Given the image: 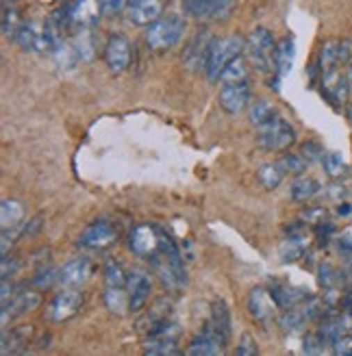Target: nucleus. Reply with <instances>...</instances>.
<instances>
[{
    "mask_svg": "<svg viewBox=\"0 0 352 356\" xmlns=\"http://www.w3.org/2000/svg\"><path fill=\"white\" fill-rule=\"evenodd\" d=\"M246 52V38L241 35H226V38H214L207 55V63H205V74L211 83L220 81L224 67L239 59Z\"/></svg>",
    "mask_w": 352,
    "mask_h": 356,
    "instance_id": "1",
    "label": "nucleus"
},
{
    "mask_svg": "<svg viewBox=\"0 0 352 356\" xmlns=\"http://www.w3.org/2000/svg\"><path fill=\"white\" fill-rule=\"evenodd\" d=\"M185 29H187V22L183 15H179V13H172L168 17L161 15L157 22L146 26L144 40H146L148 48H152V50H168L179 44V40L185 35Z\"/></svg>",
    "mask_w": 352,
    "mask_h": 356,
    "instance_id": "2",
    "label": "nucleus"
},
{
    "mask_svg": "<svg viewBox=\"0 0 352 356\" xmlns=\"http://www.w3.org/2000/svg\"><path fill=\"white\" fill-rule=\"evenodd\" d=\"M274 50H276V42L272 31L268 29L259 26L246 38V55H248L250 63L259 72L274 70Z\"/></svg>",
    "mask_w": 352,
    "mask_h": 356,
    "instance_id": "3",
    "label": "nucleus"
},
{
    "mask_svg": "<svg viewBox=\"0 0 352 356\" xmlns=\"http://www.w3.org/2000/svg\"><path fill=\"white\" fill-rule=\"evenodd\" d=\"M294 141H296V129L280 115H276L272 122L259 127L257 144L263 150H285Z\"/></svg>",
    "mask_w": 352,
    "mask_h": 356,
    "instance_id": "4",
    "label": "nucleus"
},
{
    "mask_svg": "<svg viewBox=\"0 0 352 356\" xmlns=\"http://www.w3.org/2000/svg\"><path fill=\"white\" fill-rule=\"evenodd\" d=\"M218 102L228 115H237L243 109H248L253 102V89H250L248 79L235 81V83H222Z\"/></svg>",
    "mask_w": 352,
    "mask_h": 356,
    "instance_id": "5",
    "label": "nucleus"
},
{
    "mask_svg": "<svg viewBox=\"0 0 352 356\" xmlns=\"http://www.w3.org/2000/svg\"><path fill=\"white\" fill-rule=\"evenodd\" d=\"M98 0H72L67 3V29L72 31H92L102 15Z\"/></svg>",
    "mask_w": 352,
    "mask_h": 356,
    "instance_id": "6",
    "label": "nucleus"
},
{
    "mask_svg": "<svg viewBox=\"0 0 352 356\" xmlns=\"http://www.w3.org/2000/svg\"><path fill=\"white\" fill-rule=\"evenodd\" d=\"M129 245L137 257L152 259L161 248V230L150 224H137L129 235Z\"/></svg>",
    "mask_w": 352,
    "mask_h": 356,
    "instance_id": "7",
    "label": "nucleus"
},
{
    "mask_svg": "<svg viewBox=\"0 0 352 356\" xmlns=\"http://www.w3.org/2000/svg\"><path fill=\"white\" fill-rule=\"evenodd\" d=\"M226 343L228 341L224 339V337L211 326V322H207L205 328L189 341L185 354L187 356H218L224 352Z\"/></svg>",
    "mask_w": 352,
    "mask_h": 356,
    "instance_id": "8",
    "label": "nucleus"
},
{
    "mask_svg": "<svg viewBox=\"0 0 352 356\" xmlns=\"http://www.w3.org/2000/svg\"><path fill=\"white\" fill-rule=\"evenodd\" d=\"M13 42L31 52H46L52 50L48 31H46V22H22V26L17 29V33L13 35Z\"/></svg>",
    "mask_w": 352,
    "mask_h": 356,
    "instance_id": "9",
    "label": "nucleus"
},
{
    "mask_svg": "<svg viewBox=\"0 0 352 356\" xmlns=\"http://www.w3.org/2000/svg\"><path fill=\"white\" fill-rule=\"evenodd\" d=\"M81 307H83V293L79 289L65 287L48 305V317L52 322H65V319L74 317Z\"/></svg>",
    "mask_w": 352,
    "mask_h": 356,
    "instance_id": "10",
    "label": "nucleus"
},
{
    "mask_svg": "<svg viewBox=\"0 0 352 356\" xmlns=\"http://www.w3.org/2000/svg\"><path fill=\"white\" fill-rule=\"evenodd\" d=\"M115 239H118L115 226L111 222H107V220H96L94 224H90L79 235V245L92 248V250H100V248L111 245Z\"/></svg>",
    "mask_w": 352,
    "mask_h": 356,
    "instance_id": "11",
    "label": "nucleus"
},
{
    "mask_svg": "<svg viewBox=\"0 0 352 356\" xmlns=\"http://www.w3.org/2000/svg\"><path fill=\"white\" fill-rule=\"evenodd\" d=\"M92 276V263L87 257H74L67 263H63V267L59 270V284L61 287H70V289H79L90 280Z\"/></svg>",
    "mask_w": 352,
    "mask_h": 356,
    "instance_id": "12",
    "label": "nucleus"
},
{
    "mask_svg": "<svg viewBox=\"0 0 352 356\" xmlns=\"http://www.w3.org/2000/svg\"><path fill=\"white\" fill-rule=\"evenodd\" d=\"M237 0H185V13L196 20H218L233 9Z\"/></svg>",
    "mask_w": 352,
    "mask_h": 356,
    "instance_id": "13",
    "label": "nucleus"
},
{
    "mask_svg": "<svg viewBox=\"0 0 352 356\" xmlns=\"http://www.w3.org/2000/svg\"><path fill=\"white\" fill-rule=\"evenodd\" d=\"M104 61L115 74L125 72L131 65V42L125 35H111L107 46H104Z\"/></svg>",
    "mask_w": 352,
    "mask_h": 356,
    "instance_id": "14",
    "label": "nucleus"
},
{
    "mask_svg": "<svg viewBox=\"0 0 352 356\" xmlns=\"http://www.w3.org/2000/svg\"><path fill=\"white\" fill-rule=\"evenodd\" d=\"M127 291H129V311L133 313L142 311L152 291V278L146 272H139V270L131 272L127 280Z\"/></svg>",
    "mask_w": 352,
    "mask_h": 356,
    "instance_id": "15",
    "label": "nucleus"
},
{
    "mask_svg": "<svg viewBox=\"0 0 352 356\" xmlns=\"http://www.w3.org/2000/svg\"><path fill=\"white\" fill-rule=\"evenodd\" d=\"M129 20L135 26H150L163 13V0H129Z\"/></svg>",
    "mask_w": 352,
    "mask_h": 356,
    "instance_id": "16",
    "label": "nucleus"
},
{
    "mask_svg": "<svg viewBox=\"0 0 352 356\" xmlns=\"http://www.w3.org/2000/svg\"><path fill=\"white\" fill-rule=\"evenodd\" d=\"M211 42H214V38H209V33H207L205 29L198 31V33L191 38V42H189V46L185 48V52H183V63H185L187 67H191V70H198V67L205 70Z\"/></svg>",
    "mask_w": 352,
    "mask_h": 356,
    "instance_id": "17",
    "label": "nucleus"
},
{
    "mask_svg": "<svg viewBox=\"0 0 352 356\" xmlns=\"http://www.w3.org/2000/svg\"><path fill=\"white\" fill-rule=\"evenodd\" d=\"M276 302L272 298L270 291H266L263 287H255L250 293H248V311L255 319L259 322H270L276 313Z\"/></svg>",
    "mask_w": 352,
    "mask_h": 356,
    "instance_id": "18",
    "label": "nucleus"
},
{
    "mask_svg": "<svg viewBox=\"0 0 352 356\" xmlns=\"http://www.w3.org/2000/svg\"><path fill=\"white\" fill-rule=\"evenodd\" d=\"M42 305V296L38 291H17L11 296V302L3 305V328H7L9 324V313L13 315H22L26 311H33Z\"/></svg>",
    "mask_w": 352,
    "mask_h": 356,
    "instance_id": "19",
    "label": "nucleus"
},
{
    "mask_svg": "<svg viewBox=\"0 0 352 356\" xmlns=\"http://www.w3.org/2000/svg\"><path fill=\"white\" fill-rule=\"evenodd\" d=\"M294 59H296V44L291 38H283L274 50V72L278 79H283L291 72Z\"/></svg>",
    "mask_w": 352,
    "mask_h": 356,
    "instance_id": "20",
    "label": "nucleus"
},
{
    "mask_svg": "<svg viewBox=\"0 0 352 356\" xmlns=\"http://www.w3.org/2000/svg\"><path fill=\"white\" fill-rule=\"evenodd\" d=\"M274 302L278 305V309H294L301 305L303 300H309V293L305 289H294L289 287V284H283V282H276L272 284V289H270Z\"/></svg>",
    "mask_w": 352,
    "mask_h": 356,
    "instance_id": "21",
    "label": "nucleus"
},
{
    "mask_svg": "<svg viewBox=\"0 0 352 356\" xmlns=\"http://www.w3.org/2000/svg\"><path fill=\"white\" fill-rule=\"evenodd\" d=\"M170 309H172V305H170V300L168 298H161V300H157L154 305L150 307V311L139 319L137 322V326H139V330H146V332H152L157 326H161L163 322H168V317H170Z\"/></svg>",
    "mask_w": 352,
    "mask_h": 356,
    "instance_id": "22",
    "label": "nucleus"
},
{
    "mask_svg": "<svg viewBox=\"0 0 352 356\" xmlns=\"http://www.w3.org/2000/svg\"><path fill=\"white\" fill-rule=\"evenodd\" d=\"M211 326H214L224 339L228 341L231 339V332H233V319H231V311H228L226 302L224 300H216L214 302V309H211Z\"/></svg>",
    "mask_w": 352,
    "mask_h": 356,
    "instance_id": "23",
    "label": "nucleus"
},
{
    "mask_svg": "<svg viewBox=\"0 0 352 356\" xmlns=\"http://www.w3.org/2000/svg\"><path fill=\"white\" fill-rule=\"evenodd\" d=\"M276 104L268 98H259L255 102H250L248 106V120L255 127H263V124H268L276 118Z\"/></svg>",
    "mask_w": 352,
    "mask_h": 356,
    "instance_id": "24",
    "label": "nucleus"
},
{
    "mask_svg": "<svg viewBox=\"0 0 352 356\" xmlns=\"http://www.w3.org/2000/svg\"><path fill=\"white\" fill-rule=\"evenodd\" d=\"M318 191H320L318 181H315V178H311V176H305V174H301L289 185V195H291V200H296V202H307Z\"/></svg>",
    "mask_w": 352,
    "mask_h": 356,
    "instance_id": "25",
    "label": "nucleus"
},
{
    "mask_svg": "<svg viewBox=\"0 0 352 356\" xmlns=\"http://www.w3.org/2000/svg\"><path fill=\"white\" fill-rule=\"evenodd\" d=\"M318 65H320V72L328 74L333 70H337L339 65V40H326L320 48V55H318Z\"/></svg>",
    "mask_w": 352,
    "mask_h": 356,
    "instance_id": "26",
    "label": "nucleus"
},
{
    "mask_svg": "<svg viewBox=\"0 0 352 356\" xmlns=\"http://www.w3.org/2000/svg\"><path fill=\"white\" fill-rule=\"evenodd\" d=\"M72 50L79 61H92L94 52H96V42L92 38V31H77V35L72 38Z\"/></svg>",
    "mask_w": 352,
    "mask_h": 356,
    "instance_id": "27",
    "label": "nucleus"
},
{
    "mask_svg": "<svg viewBox=\"0 0 352 356\" xmlns=\"http://www.w3.org/2000/svg\"><path fill=\"white\" fill-rule=\"evenodd\" d=\"M0 220H3V228H13V226H22L24 220V207L20 200L7 198L0 207Z\"/></svg>",
    "mask_w": 352,
    "mask_h": 356,
    "instance_id": "28",
    "label": "nucleus"
},
{
    "mask_svg": "<svg viewBox=\"0 0 352 356\" xmlns=\"http://www.w3.org/2000/svg\"><path fill=\"white\" fill-rule=\"evenodd\" d=\"M104 305L111 313L122 315L129 309V291H125V287H109L107 284V291H104Z\"/></svg>",
    "mask_w": 352,
    "mask_h": 356,
    "instance_id": "29",
    "label": "nucleus"
},
{
    "mask_svg": "<svg viewBox=\"0 0 352 356\" xmlns=\"http://www.w3.org/2000/svg\"><path fill=\"white\" fill-rule=\"evenodd\" d=\"M20 26H22L20 9H17L13 3H9V0H3V33L13 40V35L17 33Z\"/></svg>",
    "mask_w": 352,
    "mask_h": 356,
    "instance_id": "30",
    "label": "nucleus"
},
{
    "mask_svg": "<svg viewBox=\"0 0 352 356\" xmlns=\"http://www.w3.org/2000/svg\"><path fill=\"white\" fill-rule=\"evenodd\" d=\"M257 176H259V183L266 187V189H276L280 183H283L285 172L280 170L278 163H266V165L259 168Z\"/></svg>",
    "mask_w": 352,
    "mask_h": 356,
    "instance_id": "31",
    "label": "nucleus"
},
{
    "mask_svg": "<svg viewBox=\"0 0 352 356\" xmlns=\"http://www.w3.org/2000/svg\"><path fill=\"white\" fill-rule=\"evenodd\" d=\"M280 165V170H283L285 174H294V176H301L307 172V165L309 161L303 156V154H296V152H285L280 154V159L276 161Z\"/></svg>",
    "mask_w": 352,
    "mask_h": 356,
    "instance_id": "32",
    "label": "nucleus"
},
{
    "mask_svg": "<svg viewBox=\"0 0 352 356\" xmlns=\"http://www.w3.org/2000/svg\"><path fill=\"white\" fill-rule=\"evenodd\" d=\"M322 163H324V172H326L328 178H335V181H337V178L348 174V165H346L344 156L339 152H326L324 159H322Z\"/></svg>",
    "mask_w": 352,
    "mask_h": 356,
    "instance_id": "33",
    "label": "nucleus"
},
{
    "mask_svg": "<svg viewBox=\"0 0 352 356\" xmlns=\"http://www.w3.org/2000/svg\"><path fill=\"white\" fill-rule=\"evenodd\" d=\"M307 313H305V309H285V313L278 317V324H280V328L283 330H289V332H294V330H298V328H303L305 326V322H307Z\"/></svg>",
    "mask_w": 352,
    "mask_h": 356,
    "instance_id": "34",
    "label": "nucleus"
},
{
    "mask_svg": "<svg viewBox=\"0 0 352 356\" xmlns=\"http://www.w3.org/2000/svg\"><path fill=\"white\" fill-rule=\"evenodd\" d=\"M104 280H107L109 287H127V280L129 276L125 274V270H122V265L111 261L104 265Z\"/></svg>",
    "mask_w": 352,
    "mask_h": 356,
    "instance_id": "35",
    "label": "nucleus"
},
{
    "mask_svg": "<svg viewBox=\"0 0 352 356\" xmlns=\"http://www.w3.org/2000/svg\"><path fill=\"white\" fill-rule=\"evenodd\" d=\"M246 79V61L239 57L235 61H231L226 67H224V72L220 76L222 83H235V81H243Z\"/></svg>",
    "mask_w": 352,
    "mask_h": 356,
    "instance_id": "36",
    "label": "nucleus"
},
{
    "mask_svg": "<svg viewBox=\"0 0 352 356\" xmlns=\"http://www.w3.org/2000/svg\"><path fill=\"white\" fill-rule=\"evenodd\" d=\"M55 280H59V270H55V267H50V265H48V267H42V270L33 276L31 282L35 284V287L46 289V287H50V284L55 282Z\"/></svg>",
    "mask_w": 352,
    "mask_h": 356,
    "instance_id": "37",
    "label": "nucleus"
},
{
    "mask_svg": "<svg viewBox=\"0 0 352 356\" xmlns=\"http://www.w3.org/2000/svg\"><path fill=\"white\" fill-rule=\"evenodd\" d=\"M301 154L307 159L309 163H318L324 159V148L318 144V141H305L301 146Z\"/></svg>",
    "mask_w": 352,
    "mask_h": 356,
    "instance_id": "38",
    "label": "nucleus"
},
{
    "mask_svg": "<svg viewBox=\"0 0 352 356\" xmlns=\"http://www.w3.org/2000/svg\"><path fill=\"white\" fill-rule=\"evenodd\" d=\"M326 341L320 337V332H313L305 339V346H303V352L305 354H322L326 350Z\"/></svg>",
    "mask_w": 352,
    "mask_h": 356,
    "instance_id": "39",
    "label": "nucleus"
},
{
    "mask_svg": "<svg viewBox=\"0 0 352 356\" xmlns=\"http://www.w3.org/2000/svg\"><path fill=\"white\" fill-rule=\"evenodd\" d=\"M257 352H259V348H257L255 337L248 334V332H243V334H241V339H239V343H237L235 354H239V356H255Z\"/></svg>",
    "mask_w": 352,
    "mask_h": 356,
    "instance_id": "40",
    "label": "nucleus"
},
{
    "mask_svg": "<svg viewBox=\"0 0 352 356\" xmlns=\"http://www.w3.org/2000/svg\"><path fill=\"white\" fill-rule=\"evenodd\" d=\"M330 348H333V352H335L337 356H352V334L344 332Z\"/></svg>",
    "mask_w": 352,
    "mask_h": 356,
    "instance_id": "41",
    "label": "nucleus"
},
{
    "mask_svg": "<svg viewBox=\"0 0 352 356\" xmlns=\"http://www.w3.org/2000/svg\"><path fill=\"white\" fill-rule=\"evenodd\" d=\"M102 11L107 15H115V13H122L127 7H129V0H98Z\"/></svg>",
    "mask_w": 352,
    "mask_h": 356,
    "instance_id": "42",
    "label": "nucleus"
},
{
    "mask_svg": "<svg viewBox=\"0 0 352 356\" xmlns=\"http://www.w3.org/2000/svg\"><path fill=\"white\" fill-rule=\"evenodd\" d=\"M320 284L324 289H328V287H333V282H335V278H337V274H335V270H333V265L330 263H320Z\"/></svg>",
    "mask_w": 352,
    "mask_h": 356,
    "instance_id": "43",
    "label": "nucleus"
},
{
    "mask_svg": "<svg viewBox=\"0 0 352 356\" xmlns=\"http://www.w3.org/2000/svg\"><path fill=\"white\" fill-rule=\"evenodd\" d=\"M324 216H326V211L322 207H313L303 213V220H307L311 224H320V222H324Z\"/></svg>",
    "mask_w": 352,
    "mask_h": 356,
    "instance_id": "44",
    "label": "nucleus"
},
{
    "mask_svg": "<svg viewBox=\"0 0 352 356\" xmlns=\"http://www.w3.org/2000/svg\"><path fill=\"white\" fill-rule=\"evenodd\" d=\"M352 61V40H339V65Z\"/></svg>",
    "mask_w": 352,
    "mask_h": 356,
    "instance_id": "45",
    "label": "nucleus"
},
{
    "mask_svg": "<svg viewBox=\"0 0 352 356\" xmlns=\"http://www.w3.org/2000/svg\"><path fill=\"white\" fill-rule=\"evenodd\" d=\"M17 270H20V261L17 259L9 261V257H3V278H9V274L13 276Z\"/></svg>",
    "mask_w": 352,
    "mask_h": 356,
    "instance_id": "46",
    "label": "nucleus"
},
{
    "mask_svg": "<svg viewBox=\"0 0 352 356\" xmlns=\"http://www.w3.org/2000/svg\"><path fill=\"white\" fill-rule=\"evenodd\" d=\"M42 216H38V218H35V220H31L29 224H24L22 226V237H26V235H33L35 233V230H38V228H42Z\"/></svg>",
    "mask_w": 352,
    "mask_h": 356,
    "instance_id": "47",
    "label": "nucleus"
},
{
    "mask_svg": "<svg viewBox=\"0 0 352 356\" xmlns=\"http://www.w3.org/2000/svg\"><path fill=\"white\" fill-rule=\"evenodd\" d=\"M337 213H339V216H350V213H352V204L342 202V204L337 207Z\"/></svg>",
    "mask_w": 352,
    "mask_h": 356,
    "instance_id": "48",
    "label": "nucleus"
},
{
    "mask_svg": "<svg viewBox=\"0 0 352 356\" xmlns=\"http://www.w3.org/2000/svg\"><path fill=\"white\" fill-rule=\"evenodd\" d=\"M346 115H348V120L352 122V104H348V106H346Z\"/></svg>",
    "mask_w": 352,
    "mask_h": 356,
    "instance_id": "49",
    "label": "nucleus"
},
{
    "mask_svg": "<svg viewBox=\"0 0 352 356\" xmlns=\"http://www.w3.org/2000/svg\"><path fill=\"white\" fill-rule=\"evenodd\" d=\"M348 81H350V85H352V61H350V67H348Z\"/></svg>",
    "mask_w": 352,
    "mask_h": 356,
    "instance_id": "50",
    "label": "nucleus"
}]
</instances>
